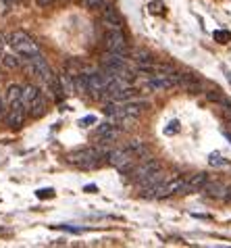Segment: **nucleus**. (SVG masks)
<instances>
[{"label": "nucleus", "instance_id": "nucleus-1", "mask_svg": "<svg viewBox=\"0 0 231 248\" xmlns=\"http://www.w3.org/2000/svg\"><path fill=\"white\" fill-rule=\"evenodd\" d=\"M108 150L106 148H79L67 155V163L75 165L79 169H96L100 167V158L106 156Z\"/></svg>", "mask_w": 231, "mask_h": 248}, {"label": "nucleus", "instance_id": "nucleus-2", "mask_svg": "<svg viewBox=\"0 0 231 248\" xmlns=\"http://www.w3.org/2000/svg\"><path fill=\"white\" fill-rule=\"evenodd\" d=\"M9 44H11L13 50H15L17 54H21L23 59H29V57H33V54L40 52V48H38L36 42H33V38L27 36L25 31H13V33H9Z\"/></svg>", "mask_w": 231, "mask_h": 248}, {"label": "nucleus", "instance_id": "nucleus-3", "mask_svg": "<svg viewBox=\"0 0 231 248\" xmlns=\"http://www.w3.org/2000/svg\"><path fill=\"white\" fill-rule=\"evenodd\" d=\"M106 158H108V163H111L115 169L121 171V173H125V175L131 173V169H133V155L129 153L127 148H111V150H108V155H106Z\"/></svg>", "mask_w": 231, "mask_h": 248}, {"label": "nucleus", "instance_id": "nucleus-4", "mask_svg": "<svg viewBox=\"0 0 231 248\" xmlns=\"http://www.w3.org/2000/svg\"><path fill=\"white\" fill-rule=\"evenodd\" d=\"M104 46L108 52H115V54H125L129 52V46H127V38L123 30H106L104 33Z\"/></svg>", "mask_w": 231, "mask_h": 248}, {"label": "nucleus", "instance_id": "nucleus-5", "mask_svg": "<svg viewBox=\"0 0 231 248\" xmlns=\"http://www.w3.org/2000/svg\"><path fill=\"white\" fill-rule=\"evenodd\" d=\"M162 167H160V163L159 161H154V158H144L138 167H133L131 169V180L135 182V184H140L144 177H148V175H152V173H156V171H160Z\"/></svg>", "mask_w": 231, "mask_h": 248}, {"label": "nucleus", "instance_id": "nucleus-6", "mask_svg": "<svg viewBox=\"0 0 231 248\" xmlns=\"http://www.w3.org/2000/svg\"><path fill=\"white\" fill-rule=\"evenodd\" d=\"M25 117H27V107L23 102H13V105H9V111H6L4 119H6V125L17 129L25 123Z\"/></svg>", "mask_w": 231, "mask_h": 248}, {"label": "nucleus", "instance_id": "nucleus-7", "mask_svg": "<svg viewBox=\"0 0 231 248\" xmlns=\"http://www.w3.org/2000/svg\"><path fill=\"white\" fill-rule=\"evenodd\" d=\"M102 23L106 30H123V17H121L119 11L111 4L102 6Z\"/></svg>", "mask_w": 231, "mask_h": 248}, {"label": "nucleus", "instance_id": "nucleus-8", "mask_svg": "<svg viewBox=\"0 0 231 248\" xmlns=\"http://www.w3.org/2000/svg\"><path fill=\"white\" fill-rule=\"evenodd\" d=\"M96 138L102 144L113 142V140H117V138H119V129H117V125H115L113 121H104V123H100V125H98Z\"/></svg>", "mask_w": 231, "mask_h": 248}, {"label": "nucleus", "instance_id": "nucleus-9", "mask_svg": "<svg viewBox=\"0 0 231 248\" xmlns=\"http://www.w3.org/2000/svg\"><path fill=\"white\" fill-rule=\"evenodd\" d=\"M171 88H175V81L171 75H165V78H150L146 81V86H144V90L148 92H154V90H171Z\"/></svg>", "mask_w": 231, "mask_h": 248}, {"label": "nucleus", "instance_id": "nucleus-10", "mask_svg": "<svg viewBox=\"0 0 231 248\" xmlns=\"http://www.w3.org/2000/svg\"><path fill=\"white\" fill-rule=\"evenodd\" d=\"M208 182V175L206 173H194L189 175L186 180V190H183V194H192V192H200L204 188V184Z\"/></svg>", "mask_w": 231, "mask_h": 248}, {"label": "nucleus", "instance_id": "nucleus-11", "mask_svg": "<svg viewBox=\"0 0 231 248\" xmlns=\"http://www.w3.org/2000/svg\"><path fill=\"white\" fill-rule=\"evenodd\" d=\"M227 188H229V186L223 184V182H219V180H215V182L208 180V182L204 184V188H202V192H206L210 198H225Z\"/></svg>", "mask_w": 231, "mask_h": 248}, {"label": "nucleus", "instance_id": "nucleus-12", "mask_svg": "<svg viewBox=\"0 0 231 248\" xmlns=\"http://www.w3.org/2000/svg\"><path fill=\"white\" fill-rule=\"evenodd\" d=\"M127 150L133 155V158H148V148L142 140H129Z\"/></svg>", "mask_w": 231, "mask_h": 248}, {"label": "nucleus", "instance_id": "nucleus-13", "mask_svg": "<svg viewBox=\"0 0 231 248\" xmlns=\"http://www.w3.org/2000/svg\"><path fill=\"white\" fill-rule=\"evenodd\" d=\"M6 102L9 105H13V102H23V86L19 84H11L9 88H6Z\"/></svg>", "mask_w": 231, "mask_h": 248}, {"label": "nucleus", "instance_id": "nucleus-14", "mask_svg": "<svg viewBox=\"0 0 231 248\" xmlns=\"http://www.w3.org/2000/svg\"><path fill=\"white\" fill-rule=\"evenodd\" d=\"M27 113H29L31 117H42L46 113V98H44L42 94H40L38 98L33 100L29 107H27Z\"/></svg>", "mask_w": 231, "mask_h": 248}, {"label": "nucleus", "instance_id": "nucleus-15", "mask_svg": "<svg viewBox=\"0 0 231 248\" xmlns=\"http://www.w3.org/2000/svg\"><path fill=\"white\" fill-rule=\"evenodd\" d=\"M0 61H2V65L6 67V69H19V67H23V57H21V54H2V59H0Z\"/></svg>", "mask_w": 231, "mask_h": 248}, {"label": "nucleus", "instance_id": "nucleus-16", "mask_svg": "<svg viewBox=\"0 0 231 248\" xmlns=\"http://www.w3.org/2000/svg\"><path fill=\"white\" fill-rule=\"evenodd\" d=\"M40 94H42V92H40V88L31 86V84H29V86H23V105H25V107H29Z\"/></svg>", "mask_w": 231, "mask_h": 248}, {"label": "nucleus", "instance_id": "nucleus-17", "mask_svg": "<svg viewBox=\"0 0 231 248\" xmlns=\"http://www.w3.org/2000/svg\"><path fill=\"white\" fill-rule=\"evenodd\" d=\"M131 57H133V61H135L138 65L150 63V54H148L146 50H133V52H131Z\"/></svg>", "mask_w": 231, "mask_h": 248}, {"label": "nucleus", "instance_id": "nucleus-18", "mask_svg": "<svg viewBox=\"0 0 231 248\" xmlns=\"http://www.w3.org/2000/svg\"><path fill=\"white\" fill-rule=\"evenodd\" d=\"M104 4H106V0H84V6L90 11H98V9H102Z\"/></svg>", "mask_w": 231, "mask_h": 248}, {"label": "nucleus", "instance_id": "nucleus-19", "mask_svg": "<svg viewBox=\"0 0 231 248\" xmlns=\"http://www.w3.org/2000/svg\"><path fill=\"white\" fill-rule=\"evenodd\" d=\"M206 98H208V100H213V102H217V105H221L225 96H223L219 90H213V92H208V94H206Z\"/></svg>", "mask_w": 231, "mask_h": 248}, {"label": "nucleus", "instance_id": "nucleus-20", "mask_svg": "<svg viewBox=\"0 0 231 248\" xmlns=\"http://www.w3.org/2000/svg\"><path fill=\"white\" fill-rule=\"evenodd\" d=\"M215 38L219 40L221 44H227L229 40H231V33L229 31H215Z\"/></svg>", "mask_w": 231, "mask_h": 248}, {"label": "nucleus", "instance_id": "nucleus-21", "mask_svg": "<svg viewBox=\"0 0 231 248\" xmlns=\"http://www.w3.org/2000/svg\"><path fill=\"white\" fill-rule=\"evenodd\" d=\"M9 102H6V98H2V96H0V119H4L6 117V111H9Z\"/></svg>", "mask_w": 231, "mask_h": 248}, {"label": "nucleus", "instance_id": "nucleus-22", "mask_svg": "<svg viewBox=\"0 0 231 248\" xmlns=\"http://www.w3.org/2000/svg\"><path fill=\"white\" fill-rule=\"evenodd\" d=\"M9 44V33H0V59H2V54H4V46Z\"/></svg>", "mask_w": 231, "mask_h": 248}, {"label": "nucleus", "instance_id": "nucleus-23", "mask_svg": "<svg viewBox=\"0 0 231 248\" xmlns=\"http://www.w3.org/2000/svg\"><path fill=\"white\" fill-rule=\"evenodd\" d=\"M148 9H150L152 13H160V9H162V2H159V0H154V2L148 4Z\"/></svg>", "mask_w": 231, "mask_h": 248}, {"label": "nucleus", "instance_id": "nucleus-24", "mask_svg": "<svg viewBox=\"0 0 231 248\" xmlns=\"http://www.w3.org/2000/svg\"><path fill=\"white\" fill-rule=\"evenodd\" d=\"M223 115H225V119L229 123V127H231V105L229 107H223Z\"/></svg>", "mask_w": 231, "mask_h": 248}, {"label": "nucleus", "instance_id": "nucleus-25", "mask_svg": "<svg viewBox=\"0 0 231 248\" xmlns=\"http://www.w3.org/2000/svg\"><path fill=\"white\" fill-rule=\"evenodd\" d=\"M52 194H54L52 190H40V192H38V196H40V198H50Z\"/></svg>", "mask_w": 231, "mask_h": 248}, {"label": "nucleus", "instance_id": "nucleus-26", "mask_svg": "<svg viewBox=\"0 0 231 248\" xmlns=\"http://www.w3.org/2000/svg\"><path fill=\"white\" fill-rule=\"evenodd\" d=\"M177 132V121H171V125L167 127V134H175Z\"/></svg>", "mask_w": 231, "mask_h": 248}, {"label": "nucleus", "instance_id": "nucleus-27", "mask_svg": "<svg viewBox=\"0 0 231 248\" xmlns=\"http://www.w3.org/2000/svg\"><path fill=\"white\" fill-rule=\"evenodd\" d=\"M94 121H96V119H94V117H86V119L81 121V123H84V125H87V123H94Z\"/></svg>", "mask_w": 231, "mask_h": 248}, {"label": "nucleus", "instance_id": "nucleus-28", "mask_svg": "<svg viewBox=\"0 0 231 248\" xmlns=\"http://www.w3.org/2000/svg\"><path fill=\"white\" fill-rule=\"evenodd\" d=\"M40 4H50V0H38Z\"/></svg>", "mask_w": 231, "mask_h": 248}, {"label": "nucleus", "instance_id": "nucleus-29", "mask_svg": "<svg viewBox=\"0 0 231 248\" xmlns=\"http://www.w3.org/2000/svg\"><path fill=\"white\" fill-rule=\"evenodd\" d=\"M50 2H52V0H50Z\"/></svg>", "mask_w": 231, "mask_h": 248}]
</instances>
